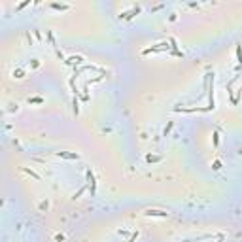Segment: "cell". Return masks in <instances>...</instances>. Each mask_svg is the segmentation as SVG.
<instances>
[{"label": "cell", "instance_id": "20", "mask_svg": "<svg viewBox=\"0 0 242 242\" xmlns=\"http://www.w3.org/2000/svg\"><path fill=\"white\" fill-rule=\"evenodd\" d=\"M40 210H47V203H40Z\"/></svg>", "mask_w": 242, "mask_h": 242}, {"label": "cell", "instance_id": "3", "mask_svg": "<svg viewBox=\"0 0 242 242\" xmlns=\"http://www.w3.org/2000/svg\"><path fill=\"white\" fill-rule=\"evenodd\" d=\"M87 185H89L91 195H95L97 193V182H95V174L91 172V168H87Z\"/></svg>", "mask_w": 242, "mask_h": 242}, {"label": "cell", "instance_id": "5", "mask_svg": "<svg viewBox=\"0 0 242 242\" xmlns=\"http://www.w3.org/2000/svg\"><path fill=\"white\" fill-rule=\"evenodd\" d=\"M144 216H147V218H167L168 216V212H163V210H146V212H144Z\"/></svg>", "mask_w": 242, "mask_h": 242}, {"label": "cell", "instance_id": "1", "mask_svg": "<svg viewBox=\"0 0 242 242\" xmlns=\"http://www.w3.org/2000/svg\"><path fill=\"white\" fill-rule=\"evenodd\" d=\"M163 51H170V44L168 42H161V44H157V46H151V47H146L144 51V55H150V53H163Z\"/></svg>", "mask_w": 242, "mask_h": 242}, {"label": "cell", "instance_id": "17", "mask_svg": "<svg viewBox=\"0 0 242 242\" xmlns=\"http://www.w3.org/2000/svg\"><path fill=\"white\" fill-rule=\"evenodd\" d=\"M13 78H23V70H21V68H17L15 72H13Z\"/></svg>", "mask_w": 242, "mask_h": 242}, {"label": "cell", "instance_id": "14", "mask_svg": "<svg viewBox=\"0 0 242 242\" xmlns=\"http://www.w3.org/2000/svg\"><path fill=\"white\" fill-rule=\"evenodd\" d=\"M23 172H26V174H30V176L34 178V180H40V174H36L34 170H30V168H23Z\"/></svg>", "mask_w": 242, "mask_h": 242}, {"label": "cell", "instance_id": "7", "mask_svg": "<svg viewBox=\"0 0 242 242\" xmlns=\"http://www.w3.org/2000/svg\"><path fill=\"white\" fill-rule=\"evenodd\" d=\"M57 157H62V159H79L78 153H68V151H55Z\"/></svg>", "mask_w": 242, "mask_h": 242}, {"label": "cell", "instance_id": "2", "mask_svg": "<svg viewBox=\"0 0 242 242\" xmlns=\"http://www.w3.org/2000/svg\"><path fill=\"white\" fill-rule=\"evenodd\" d=\"M85 70H91V72H98V74H106V70H102V68H98V66H95V64H83V66H79L78 70H76V74L74 76H79L82 72H85Z\"/></svg>", "mask_w": 242, "mask_h": 242}, {"label": "cell", "instance_id": "12", "mask_svg": "<svg viewBox=\"0 0 242 242\" xmlns=\"http://www.w3.org/2000/svg\"><path fill=\"white\" fill-rule=\"evenodd\" d=\"M72 110H74V114H76V115L79 114V104H78V97H74V102H72Z\"/></svg>", "mask_w": 242, "mask_h": 242}, {"label": "cell", "instance_id": "9", "mask_svg": "<svg viewBox=\"0 0 242 242\" xmlns=\"http://www.w3.org/2000/svg\"><path fill=\"white\" fill-rule=\"evenodd\" d=\"M89 189V185H87V183H85V185H82V187H79V189L78 191H76V193H74V199H78V197H82V193H85V191H87Z\"/></svg>", "mask_w": 242, "mask_h": 242}, {"label": "cell", "instance_id": "16", "mask_svg": "<svg viewBox=\"0 0 242 242\" xmlns=\"http://www.w3.org/2000/svg\"><path fill=\"white\" fill-rule=\"evenodd\" d=\"M212 140H214V147H218V144H219V132H218V131H214Z\"/></svg>", "mask_w": 242, "mask_h": 242}, {"label": "cell", "instance_id": "13", "mask_svg": "<svg viewBox=\"0 0 242 242\" xmlns=\"http://www.w3.org/2000/svg\"><path fill=\"white\" fill-rule=\"evenodd\" d=\"M44 98L42 97H34V98H29V104H42Z\"/></svg>", "mask_w": 242, "mask_h": 242}, {"label": "cell", "instance_id": "21", "mask_svg": "<svg viewBox=\"0 0 242 242\" xmlns=\"http://www.w3.org/2000/svg\"><path fill=\"white\" fill-rule=\"evenodd\" d=\"M40 66V61H32V68H38Z\"/></svg>", "mask_w": 242, "mask_h": 242}, {"label": "cell", "instance_id": "10", "mask_svg": "<svg viewBox=\"0 0 242 242\" xmlns=\"http://www.w3.org/2000/svg\"><path fill=\"white\" fill-rule=\"evenodd\" d=\"M51 8H53V10H61V11L68 10V6H66V4H57V2H53V4H51Z\"/></svg>", "mask_w": 242, "mask_h": 242}, {"label": "cell", "instance_id": "15", "mask_svg": "<svg viewBox=\"0 0 242 242\" xmlns=\"http://www.w3.org/2000/svg\"><path fill=\"white\" fill-rule=\"evenodd\" d=\"M146 159L150 161V163H159V161H161V155H147Z\"/></svg>", "mask_w": 242, "mask_h": 242}, {"label": "cell", "instance_id": "19", "mask_svg": "<svg viewBox=\"0 0 242 242\" xmlns=\"http://www.w3.org/2000/svg\"><path fill=\"white\" fill-rule=\"evenodd\" d=\"M26 4H29V0H26V2H21V4H19V6H17V10H23V8L26 6Z\"/></svg>", "mask_w": 242, "mask_h": 242}, {"label": "cell", "instance_id": "11", "mask_svg": "<svg viewBox=\"0 0 242 242\" xmlns=\"http://www.w3.org/2000/svg\"><path fill=\"white\" fill-rule=\"evenodd\" d=\"M172 127H174V123H172V121H168V125L165 127V131H163V136H168L170 131H172Z\"/></svg>", "mask_w": 242, "mask_h": 242}, {"label": "cell", "instance_id": "4", "mask_svg": "<svg viewBox=\"0 0 242 242\" xmlns=\"http://www.w3.org/2000/svg\"><path fill=\"white\" fill-rule=\"evenodd\" d=\"M83 57L82 55H72V57H68V59H66L64 62H66V64H70V66H74V70H76V64H82L83 66Z\"/></svg>", "mask_w": 242, "mask_h": 242}, {"label": "cell", "instance_id": "6", "mask_svg": "<svg viewBox=\"0 0 242 242\" xmlns=\"http://www.w3.org/2000/svg\"><path fill=\"white\" fill-rule=\"evenodd\" d=\"M138 13H140V6H134V8H131L129 11H123L119 17H121V19H132V17L138 15Z\"/></svg>", "mask_w": 242, "mask_h": 242}, {"label": "cell", "instance_id": "8", "mask_svg": "<svg viewBox=\"0 0 242 242\" xmlns=\"http://www.w3.org/2000/svg\"><path fill=\"white\" fill-rule=\"evenodd\" d=\"M236 61H238V66H242V46L236 44Z\"/></svg>", "mask_w": 242, "mask_h": 242}, {"label": "cell", "instance_id": "18", "mask_svg": "<svg viewBox=\"0 0 242 242\" xmlns=\"http://www.w3.org/2000/svg\"><path fill=\"white\" fill-rule=\"evenodd\" d=\"M212 167H214V170H219V168H221V163H219V161H214Z\"/></svg>", "mask_w": 242, "mask_h": 242}]
</instances>
